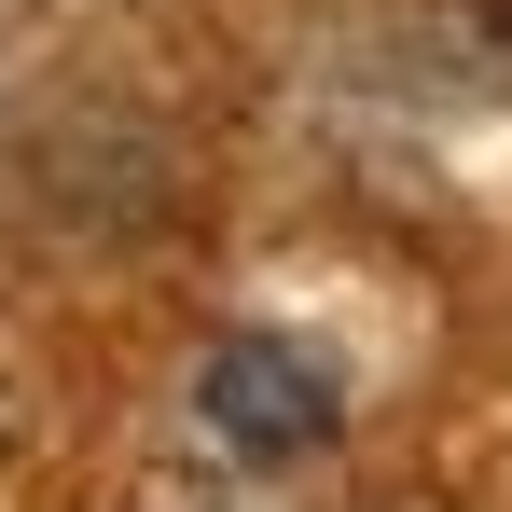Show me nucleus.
Here are the masks:
<instances>
[{"label": "nucleus", "instance_id": "nucleus-2", "mask_svg": "<svg viewBox=\"0 0 512 512\" xmlns=\"http://www.w3.org/2000/svg\"><path fill=\"white\" fill-rule=\"evenodd\" d=\"M485 28H499V42H512V0H485Z\"/></svg>", "mask_w": 512, "mask_h": 512}, {"label": "nucleus", "instance_id": "nucleus-1", "mask_svg": "<svg viewBox=\"0 0 512 512\" xmlns=\"http://www.w3.org/2000/svg\"><path fill=\"white\" fill-rule=\"evenodd\" d=\"M333 360L319 346H291V333H236L222 360H208V429L236 443V457H305L319 429H333Z\"/></svg>", "mask_w": 512, "mask_h": 512}]
</instances>
